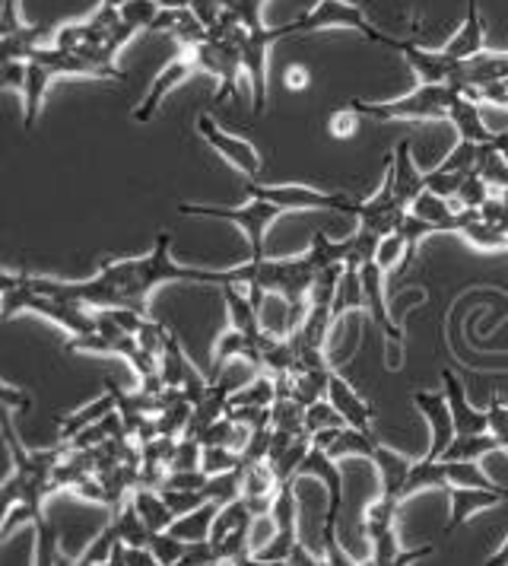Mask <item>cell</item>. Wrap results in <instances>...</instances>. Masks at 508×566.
Returning a JSON list of instances; mask_svg holds the SVG:
<instances>
[{
  "label": "cell",
  "instance_id": "obj_1",
  "mask_svg": "<svg viewBox=\"0 0 508 566\" xmlns=\"http://www.w3.org/2000/svg\"><path fill=\"white\" fill-rule=\"evenodd\" d=\"M166 283H210L220 290L226 283L245 286V268L239 264L229 271H207V268L178 264L172 258V235L159 232L147 255L105 261L99 271L86 281H49V277H42V286L49 293L74 300L86 310H130L140 312V315H150V296Z\"/></svg>",
  "mask_w": 508,
  "mask_h": 566
},
{
  "label": "cell",
  "instance_id": "obj_2",
  "mask_svg": "<svg viewBox=\"0 0 508 566\" xmlns=\"http://www.w3.org/2000/svg\"><path fill=\"white\" fill-rule=\"evenodd\" d=\"M140 29L130 27L118 7H105L99 3L86 20L76 23H64L54 27L51 32V45L64 49V52L80 54L99 80H125V71L118 67V52L125 49L127 42L137 35Z\"/></svg>",
  "mask_w": 508,
  "mask_h": 566
},
{
  "label": "cell",
  "instance_id": "obj_3",
  "mask_svg": "<svg viewBox=\"0 0 508 566\" xmlns=\"http://www.w3.org/2000/svg\"><path fill=\"white\" fill-rule=\"evenodd\" d=\"M457 90L448 83H420L410 96L394 103H362L353 99V108L362 118L375 122H448Z\"/></svg>",
  "mask_w": 508,
  "mask_h": 566
},
{
  "label": "cell",
  "instance_id": "obj_4",
  "mask_svg": "<svg viewBox=\"0 0 508 566\" xmlns=\"http://www.w3.org/2000/svg\"><path fill=\"white\" fill-rule=\"evenodd\" d=\"M213 29L226 32L229 39L235 42V49L242 54V71L252 83V108L254 115H264L267 112V57L271 49L277 45L279 39L293 35V23L279 29H242L229 27V23H216Z\"/></svg>",
  "mask_w": 508,
  "mask_h": 566
},
{
  "label": "cell",
  "instance_id": "obj_5",
  "mask_svg": "<svg viewBox=\"0 0 508 566\" xmlns=\"http://www.w3.org/2000/svg\"><path fill=\"white\" fill-rule=\"evenodd\" d=\"M321 29H353L362 39L384 45V49H398L401 39L381 32L369 17H366V3H350V0H318L308 13H303L299 20H293V35L296 32H321Z\"/></svg>",
  "mask_w": 508,
  "mask_h": 566
},
{
  "label": "cell",
  "instance_id": "obj_6",
  "mask_svg": "<svg viewBox=\"0 0 508 566\" xmlns=\"http://www.w3.org/2000/svg\"><path fill=\"white\" fill-rule=\"evenodd\" d=\"M188 52L194 54L198 74H207V77L216 80L213 105L226 103L229 96H235L239 77H245V71H242V54H239L235 42L229 39L226 32L210 29V35L203 39L201 45H194V49H188Z\"/></svg>",
  "mask_w": 508,
  "mask_h": 566
},
{
  "label": "cell",
  "instance_id": "obj_7",
  "mask_svg": "<svg viewBox=\"0 0 508 566\" xmlns=\"http://www.w3.org/2000/svg\"><path fill=\"white\" fill-rule=\"evenodd\" d=\"M245 188H248L252 201L277 205L286 213H296V210H340V213H353L356 207V198L343 195V191H321V188L299 185V181H289V185H257L254 179H248Z\"/></svg>",
  "mask_w": 508,
  "mask_h": 566
},
{
  "label": "cell",
  "instance_id": "obj_8",
  "mask_svg": "<svg viewBox=\"0 0 508 566\" xmlns=\"http://www.w3.org/2000/svg\"><path fill=\"white\" fill-rule=\"evenodd\" d=\"M178 213L184 217H216V220H229L235 227H242L248 245H252V258H264V232L267 227L279 220L286 210L267 201H248L242 207H210V205H178Z\"/></svg>",
  "mask_w": 508,
  "mask_h": 566
},
{
  "label": "cell",
  "instance_id": "obj_9",
  "mask_svg": "<svg viewBox=\"0 0 508 566\" xmlns=\"http://www.w3.org/2000/svg\"><path fill=\"white\" fill-rule=\"evenodd\" d=\"M194 128L201 134L203 144L223 156L229 166L239 169L245 179H257V176H261L264 159L254 150V144H248V140H242V137H235V134H229V130L220 128L216 118H213L210 112H201V115H198V125H194Z\"/></svg>",
  "mask_w": 508,
  "mask_h": 566
},
{
  "label": "cell",
  "instance_id": "obj_10",
  "mask_svg": "<svg viewBox=\"0 0 508 566\" xmlns=\"http://www.w3.org/2000/svg\"><path fill=\"white\" fill-rule=\"evenodd\" d=\"M198 74V64H194V54L188 52V49H181L178 52V57L169 64V67H162L159 71V77L152 80V86L147 90V96L140 99V105L134 108V122H140V125H147V122H152V115L159 112V103L176 90V86H181L184 80H191Z\"/></svg>",
  "mask_w": 508,
  "mask_h": 566
},
{
  "label": "cell",
  "instance_id": "obj_11",
  "mask_svg": "<svg viewBox=\"0 0 508 566\" xmlns=\"http://www.w3.org/2000/svg\"><path fill=\"white\" fill-rule=\"evenodd\" d=\"M384 271H381L375 261H366V264H359V281H362V296H366V312L372 315V322L381 328V335L388 337L391 344H394V350H398V357H401V350H404V335H401V328L391 322V315H388V300H384Z\"/></svg>",
  "mask_w": 508,
  "mask_h": 566
},
{
  "label": "cell",
  "instance_id": "obj_12",
  "mask_svg": "<svg viewBox=\"0 0 508 566\" xmlns=\"http://www.w3.org/2000/svg\"><path fill=\"white\" fill-rule=\"evenodd\" d=\"M413 405L420 408V413L430 420L432 430V446L430 452L423 459L430 462H438L445 455V449L452 446L455 433V420H452V408L445 401V391H413Z\"/></svg>",
  "mask_w": 508,
  "mask_h": 566
},
{
  "label": "cell",
  "instance_id": "obj_13",
  "mask_svg": "<svg viewBox=\"0 0 508 566\" xmlns=\"http://www.w3.org/2000/svg\"><path fill=\"white\" fill-rule=\"evenodd\" d=\"M442 391H445V401L452 408V420H455V433L457 437H480V433H489V417L486 411H477L464 391V382L457 379L452 369H442Z\"/></svg>",
  "mask_w": 508,
  "mask_h": 566
},
{
  "label": "cell",
  "instance_id": "obj_14",
  "mask_svg": "<svg viewBox=\"0 0 508 566\" xmlns=\"http://www.w3.org/2000/svg\"><path fill=\"white\" fill-rule=\"evenodd\" d=\"M508 80V52H486L467 57L457 64L455 90L470 93V90H483L489 83H506Z\"/></svg>",
  "mask_w": 508,
  "mask_h": 566
},
{
  "label": "cell",
  "instance_id": "obj_15",
  "mask_svg": "<svg viewBox=\"0 0 508 566\" xmlns=\"http://www.w3.org/2000/svg\"><path fill=\"white\" fill-rule=\"evenodd\" d=\"M394 52L410 64V71L420 77V83H448V86H455L461 61H452L445 52H426V49H420L416 42H406V39L398 42Z\"/></svg>",
  "mask_w": 508,
  "mask_h": 566
},
{
  "label": "cell",
  "instance_id": "obj_16",
  "mask_svg": "<svg viewBox=\"0 0 508 566\" xmlns=\"http://www.w3.org/2000/svg\"><path fill=\"white\" fill-rule=\"evenodd\" d=\"M448 500H452V518L445 525V538H452L457 528H464V522H470L474 515L508 503V490H480V488H448Z\"/></svg>",
  "mask_w": 508,
  "mask_h": 566
},
{
  "label": "cell",
  "instance_id": "obj_17",
  "mask_svg": "<svg viewBox=\"0 0 508 566\" xmlns=\"http://www.w3.org/2000/svg\"><path fill=\"white\" fill-rule=\"evenodd\" d=\"M311 446L328 452L334 462H343V459H372L379 437L375 433H362L353 427H340V430H325L318 437H311Z\"/></svg>",
  "mask_w": 508,
  "mask_h": 566
},
{
  "label": "cell",
  "instance_id": "obj_18",
  "mask_svg": "<svg viewBox=\"0 0 508 566\" xmlns=\"http://www.w3.org/2000/svg\"><path fill=\"white\" fill-rule=\"evenodd\" d=\"M328 401L334 405V411L340 413L343 420H347V427H353V430H362V433H375L372 430V423H375V411H372V405L356 391L343 376H330L328 382Z\"/></svg>",
  "mask_w": 508,
  "mask_h": 566
},
{
  "label": "cell",
  "instance_id": "obj_19",
  "mask_svg": "<svg viewBox=\"0 0 508 566\" xmlns=\"http://www.w3.org/2000/svg\"><path fill=\"white\" fill-rule=\"evenodd\" d=\"M384 169L391 172V185H394V195L401 205L413 207V201L426 191V172L416 169V163L410 156V140H401L394 147V154H388Z\"/></svg>",
  "mask_w": 508,
  "mask_h": 566
},
{
  "label": "cell",
  "instance_id": "obj_20",
  "mask_svg": "<svg viewBox=\"0 0 508 566\" xmlns=\"http://www.w3.org/2000/svg\"><path fill=\"white\" fill-rule=\"evenodd\" d=\"M372 462H375L381 474V496L404 503V484L416 462L401 455V452H394V449H388V446H381V442L375 446V452H372Z\"/></svg>",
  "mask_w": 508,
  "mask_h": 566
},
{
  "label": "cell",
  "instance_id": "obj_21",
  "mask_svg": "<svg viewBox=\"0 0 508 566\" xmlns=\"http://www.w3.org/2000/svg\"><path fill=\"white\" fill-rule=\"evenodd\" d=\"M448 122L455 125V130L461 134V140H470V144H489V140H493V130L483 125L480 103L470 99V96L461 93V90H457L455 103H452Z\"/></svg>",
  "mask_w": 508,
  "mask_h": 566
},
{
  "label": "cell",
  "instance_id": "obj_22",
  "mask_svg": "<svg viewBox=\"0 0 508 566\" xmlns=\"http://www.w3.org/2000/svg\"><path fill=\"white\" fill-rule=\"evenodd\" d=\"M452 61H467L474 54L483 52V20H480V0H467V17L455 32V39L442 49Z\"/></svg>",
  "mask_w": 508,
  "mask_h": 566
},
{
  "label": "cell",
  "instance_id": "obj_23",
  "mask_svg": "<svg viewBox=\"0 0 508 566\" xmlns=\"http://www.w3.org/2000/svg\"><path fill=\"white\" fill-rule=\"evenodd\" d=\"M223 300H226L229 328H235L242 335H261V318H257V306L248 296V286L226 283L223 286Z\"/></svg>",
  "mask_w": 508,
  "mask_h": 566
},
{
  "label": "cell",
  "instance_id": "obj_24",
  "mask_svg": "<svg viewBox=\"0 0 508 566\" xmlns=\"http://www.w3.org/2000/svg\"><path fill=\"white\" fill-rule=\"evenodd\" d=\"M457 235L464 242H470L474 249H483V252L508 249V232L493 227V223H486L480 217V210H461V230H457Z\"/></svg>",
  "mask_w": 508,
  "mask_h": 566
},
{
  "label": "cell",
  "instance_id": "obj_25",
  "mask_svg": "<svg viewBox=\"0 0 508 566\" xmlns=\"http://www.w3.org/2000/svg\"><path fill=\"white\" fill-rule=\"evenodd\" d=\"M410 213H416L420 220H426L435 227V232H457L461 230V207L455 201H448V198H438V195H432V191H423L416 201H413V210Z\"/></svg>",
  "mask_w": 508,
  "mask_h": 566
},
{
  "label": "cell",
  "instance_id": "obj_26",
  "mask_svg": "<svg viewBox=\"0 0 508 566\" xmlns=\"http://www.w3.org/2000/svg\"><path fill=\"white\" fill-rule=\"evenodd\" d=\"M130 500H134V506H137V515L144 518V525L150 528V532H169L172 528V522H176V513L166 506V500H162V493L159 490H134L130 493Z\"/></svg>",
  "mask_w": 508,
  "mask_h": 566
},
{
  "label": "cell",
  "instance_id": "obj_27",
  "mask_svg": "<svg viewBox=\"0 0 508 566\" xmlns=\"http://www.w3.org/2000/svg\"><path fill=\"white\" fill-rule=\"evenodd\" d=\"M220 510H223V503L210 500V503H203L201 510H194V513L178 515L176 522H172V528H169V535H176L181 541H210V528H213Z\"/></svg>",
  "mask_w": 508,
  "mask_h": 566
},
{
  "label": "cell",
  "instance_id": "obj_28",
  "mask_svg": "<svg viewBox=\"0 0 508 566\" xmlns=\"http://www.w3.org/2000/svg\"><path fill=\"white\" fill-rule=\"evenodd\" d=\"M277 471H274V464L271 462H252L242 468V493L239 496H245V500H274L279 490Z\"/></svg>",
  "mask_w": 508,
  "mask_h": 566
},
{
  "label": "cell",
  "instance_id": "obj_29",
  "mask_svg": "<svg viewBox=\"0 0 508 566\" xmlns=\"http://www.w3.org/2000/svg\"><path fill=\"white\" fill-rule=\"evenodd\" d=\"M274 401H277L274 376L271 373H257L248 386H242L229 398V408H274Z\"/></svg>",
  "mask_w": 508,
  "mask_h": 566
},
{
  "label": "cell",
  "instance_id": "obj_30",
  "mask_svg": "<svg viewBox=\"0 0 508 566\" xmlns=\"http://www.w3.org/2000/svg\"><path fill=\"white\" fill-rule=\"evenodd\" d=\"M334 322H340L347 312H366V296H362V281H359V268L347 264L343 277L337 283V296H334Z\"/></svg>",
  "mask_w": 508,
  "mask_h": 566
},
{
  "label": "cell",
  "instance_id": "obj_31",
  "mask_svg": "<svg viewBox=\"0 0 508 566\" xmlns=\"http://www.w3.org/2000/svg\"><path fill=\"white\" fill-rule=\"evenodd\" d=\"M489 452H499V442L486 437V433H480V437H455L442 459L445 462H480Z\"/></svg>",
  "mask_w": 508,
  "mask_h": 566
},
{
  "label": "cell",
  "instance_id": "obj_32",
  "mask_svg": "<svg viewBox=\"0 0 508 566\" xmlns=\"http://www.w3.org/2000/svg\"><path fill=\"white\" fill-rule=\"evenodd\" d=\"M477 176H480L489 188H499V191H506L508 188V159L496 147H489V144H483L480 147V159H477V169H474Z\"/></svg>",
  "mask_w": 508,
  "mask_h": 566
},
{
  "label": "cell",
  "instance_id": "obj_33",
  "mask_svg": "<svg viewBox=\"0 0 508 566\" xmlns=\"http://www.w3.org/2000/svg\"><path fill=\"white\" fill-rule=\"evenodd\" d=\"M305 405L296 398H277L271 408V427L283 430V433H305Z\"/></svg>",
  "mask_w": 508,
  "mask_h": 566
},
{
  "label": "cell",
  "instance_id": "obj_34",
  "mask_svg": "<svg viewBox=\"0 0 508 566\" xmlns=\"http://www.w3.org/2000/svg\"><path fill=\"white\" fill-rule=\"evenodd\" d=\"M410 258H416V252H410L404 242V235H384L379 242V249H375V264H379L384 274H391V271H398V268H406V261Z\"/></svg>",
  "mask_w": 508,
  "mask_h": 566
},
{
  "label": "cell",
  "instance_id": "obj_35",
  "mask_svg": "<svg viewBox=\"0 0 508 566\" xmlns=\"http://www.w3.org/2000/svg\"><path fill=\"white\" fill-rule=\"evenodd\" d=\"M239 468H245V459H242V452H232V449H220V446H203L201 471L207 474V478H220V474L239 471Z\"/></svg>",
  "mask_w": 508,
  "mask_h": 566
},
{
  "label": "cell",
  "instance_id": "obj_36",
  "mask_svg": "<svg viewBox=\"0 0 508 566\" xmlns=\"http://www.w3.org/2000/svg\"><path fill=\"white\" fill-rule=\"evenodd\" d=\"M340 427H347V420L334 411V405H330L328 398H325V401H315V405L305 411V433H308V437H318V433H325V430H340Z\"/></svg>",
  "mask_w": 508,
  "mask_h": 566
},
{
  "label": "cell",
  "instance_id": "obj_37",
  "mask_svg": "<svg viewBox=\"0 0 508 566\" xmlns=\"http://www.w3.org/2000/svg\"><path fill=\"white\" fill-rule=\"evenodd\" d=\"M489 198H493V195H489V185H486L477 172H467L464 181H461V188H457L455 205L461 207V210H480Z\"/></svg>",
  "mask_w": 508,
  "mask_h": 566
},
{
  "label": "cell",
  "instance_id": "obj_38",
  "mask_svg": "<svg viewBox=\"0 0 508 566\" xmlns=\"http://www.w3.org/2000/svg\"><path fill=\"white\" fill-rule=\"evenodd\" d=\"M483 144H470V140H457V147L448 154V159L438 166L442 172H474L477 159H480Z\"/></svg>",
  "mask_w": 508,
  "mask_h": 566
},
{
  "label": "cell",
  "instance_id": "obj_39",
  "mask_svg": "<svg viewBox=\"0 0 508 566\" xmlns=\"http://www.w3.org/2000/svg\"><path fill=\"white\" fill-rule=\"evenodd\" d=\"M359 122H362V115L356 112L353 105L337 108V112H330L328 134L334 140H350V137H356V130H359Z\"/></svg>",
  "mask_w": 508,
  "mask_h": 566
},
{
  "label": "cell",
  "instance_id": "obj_40",
  "mask_svg": "<svg viewBox=\"0 0 508 566\" xmlns=\"http://www.w3.org/2000/svg\"><path fill=\"white\" fill-rule=\"evenodd\" d=\"M464 176H467V172H442V169H432V172H426V191L438 195V198L455 201L457 188H461Z\"/></svg>",
  "mask_w": 508,
  "mask_h": 566
},
{
  "label": "cell",
  "instance_id": "obj_41",
  "mask_svg": "<svg viewBox=\"0 0 508 566\" xmlns=\"http://www.w3.org/2000/svg\"><path fill=\"white\" fill-rule=\"evenodd\" d=\"M432 232H435V227L426 223V220H420L416 213H406L404 223L398 227V235H404V242L410 252H416V249H420V242H423L426 235H432Z\"/></svg>",
  "mask_w": 508,
  "mask_h": 566
},
{
  "label": "cell",
  "instance_id": "obj_42",
  "mask_svg": "<svg viewBox=\"0 0 508 566\" xmlns=\"http://www.w3.org/2000/svg\"><path fill=\"white\" fill-rule=\"evenodd\" d=\"M486 417H489V437L499 442L502 452H508V405L493 401V405L486 408Z\"/></svg>",
  "mask_w": 508,
  "mask_h": 566
},
{
  "label": "cell",
  "instance_id": "obj_43",
  "mask_svg": "<svg viewBox=\"0 0 508 566\" xmlns=\"http://www.w3.org/2000/svg\"><path fill=\"white\" fill-rule=\"evenodd\" d=\"M283 86L293 90V93H303V90L311 86V71H308L305 64H289V67L283 71Z\"/></svg>",
  "mask_w": 508,
  "mask_h": 566
},
{
  "label": "cell",
  "instance_id": "obj_44",
  "mask_svg": "<svg viewBox=\"0 0 508 566\" xmlns=\"http://www.w3.org/2000/svg\"><path fill=\"white\" fill-rule=\"evenodd\" d=\"M432 554H435V547L423 544V547H413V551H401L391 564H372V560H366L362 566H413L420 564V560H426V557H432Z\"/></svg>",
  "mask_w": 508,
  "mask_h": 566
},
{
  "label": "cell",
  "instance_id": "obj_45",
  "mask_svg": "<svg viewBox=\"0 0 508 566\" xmlns=\"http://www.w3.org/2000/svg\"><path fill=\"white\" fill-rule=\"evenodd\" d=\"M321 560H325V557H318L305 541H299L296 551L289 554V566H321Z\"/></svg>",
  "mask_w": 508,
  "mask_h": 566
},
{
  "label": "cell",
  "instance_id": "obj_46",
  "mask_svg": "<svg viewBox=\"0 0 508 566\" xmlns=\"http://www.w3.org/2000/svg\"><path fill=\"white\" fill-rule=\"evenodd\" d=\"M486 566H508V538L502 541V547L493 557H486Z\"/></svg>",
  "mask_w": 508,
  "mask_h": 566
},
{
  "label": "cell",
  "instance_id": "obj_47",
  "mask_svg": "<svg viewBox=\"0 0 508 566\" xmlns=\"http://www.w3.org/2000/svg\"><path fill=\"white\" fill-rule=\"evenodd\" d=\"M99 3H105V7H125L127 0H99Z\"/></svg>",
  "mask_w": 508,
  "mask_h": 566
}]
</instances>
